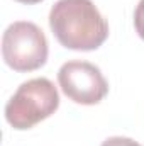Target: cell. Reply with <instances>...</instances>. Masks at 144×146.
<instances>
[{
    "mask_svg": "<svg viewBox=\"0 0 144 146\" xmlns=\"http://www.w3.org/2000/svg\"><path fill=\"white\" fill-rule=\"evenodd\" d=\"M49 27L58 42L73 51L98 49L108 24L92 0H58L49 10Z\"/></svg>",
    "mask_w": 144,
    "mask_h": 146,
    "instance_id": "6da1fadb",
    "label": "cell"
},
{
    "mask_svg": "<svg viewBox=\"0 0 144 146\" xmlns=\"http://www.w3.org/2000/svg\"><path fill=\"white\" fill-rule=\"evenodd\" d=\"M59 107V94L48 78L24 82L5 104V121L17 131L34 127Z\"/></svg>",
    "mask_w": 144,
    "mask_h": 146,
    "instance_id": "7a4b0ae2",
    "label": "cell"
},
{
    "mask_svg": "<svg viewBox=\"0 0 144 146\" xmlns=\"http://www.w3.org/2000/svg\"><path fill=\"white\" fill-rule=\"evenodd\" d=\"M49 54L42 29L29 21L12 22L2 36V58L14 72H34L46 65Z\"/></svg>",
    "mask_w": 144,
    "mask_h": 146,
    "instance_id": "3957f363",
    "label": "cell"
},
{
    "mask_svg": "<svg viewBox=\"0 0 144 146\" xmlns=\"http://www.w3.org/2000/svg\"><path fill=\"white\" fill-rule=\"evenodd\" d=\"M63 94L81 106H95L108 94V83L100 68L90 61H66L58 72Z\"/></svg>",
    "mask_w": 144,
    "mask_h": 146,
    "instance_id": "277c9868",
    "label": "cell"
},
{
    "mask_svg": "<svg viewBox=\"0 0 144 146\" xmlns=\"http://www.w3.org/2000/svg\"><path fill=\"white\" fill-rule=\"evenodd\" d=\"M134 27H136L137 36L144 41V0H139L134 10Z\"/></svg>",
    "mask_w": 144,
    "mask_h": 146,
    "instance_id": "5b68a950",
    "label": "cell"
},
{
    "mask_svg": "<svg viewBox=\"0 0 144 146\" xmlns=\"http://www.w3.org/2000/svg\"><path fill=\"white\" fill-rule=\"evenodd\" d=\"M100 146H143V145H139L137 141H134V139H131V138L112 136V138H107Z\"/></svg>",
    "mask_w": 144,
    "mask_h": 146,
    "instance_id": "8992f818",
    "label": "cell"
},
{
    "mask_svg": "<svg viewBox=\"0 0 144 146\" xmlns=\"http://www.w3.org/2000/svg\"><path fill=\"white\" fill-rule=\"evenodd\" d=\"M15 2H19V3H26V5H34V3L42 2V0H15Z\"/></svg>",
    "mask_w": 144,
    "mask_h": 146,
    "instance_id": "52a82bcc",
    "label": "cell"
}]
</instances>
